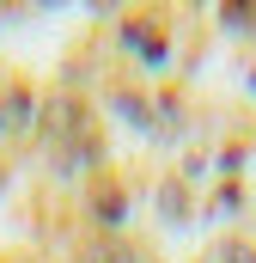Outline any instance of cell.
I'll use <instances>...</instances> for the list:
<instances>
[{
  "label": "cell",
  "mask_w": 256,
  "mask_h": 263,
  "mask_svg": "<svg viewBox=\"0 0 256 263\" xmlns=\"http://www.w3.org/2000/svg\"><path fill=\"white\" fill-rule=\"evenodd\" d=\"M37 123V98H31V86H6L0 92V135H25Z\"/></svg>",
  "instance_id": "1"
},
{
  "label": "cell",
  "mask_w": 256,
  "mask_h": 263,
  "mask_svg": "<svg viewBox=\"0 0 256 263\" xmlns=\"http://www.w3.org/2000/svg\"><path fill=\"white\" fill-rule=\"evenodd\" d=\"M37 117H43V135H79V110H73L67 92H55L49 104H37Z\"/></svg>",
  "instance_id": "2"
},
{
  "label": "cell",
  "mask_w": 256,
  "mask_h": 263,
  "mask_svg": "<svg viewBox=\"0 0 256 263\" xmlns=\"http://www.w3.org/2000/svg\"><path fill=\"white\" fill-rule=\"evenodd\" d=\"M226 263H256V251H244V245H232V251H226Z\"/></svg>",
  "instance_id": "5"
},
{
  "label": "cell",
  "mask_w": 256,
  "mask_h": 263,
  "mask_svg": "<svg viewBox=\"0 0 256 263\" xmlns=\"http://www.w3.org/2000/svg\"><path fill=\"white\" fill-rule=\"evenodd\" d=\"M116 110H122V117H134V123H146V104H140V98H128V92L116 98Z\"/></svg>",
  "instance_id": "4"
},
{
  "label": "cell",
  "mask_w": 256,
  "mask_h": 263,
  "mask_svg": "<svg viewBox=\"0 0 256 263\" xmlns=\"http://www.w3.org/2000/svg\"><path fill=\"white\" fill-rule=\"evenodd\" d=\"M92 208H98V214H104V220H122V190H98V196H92Z\"/></svg>",
  "instance_id": "3"
}]
</instances>
